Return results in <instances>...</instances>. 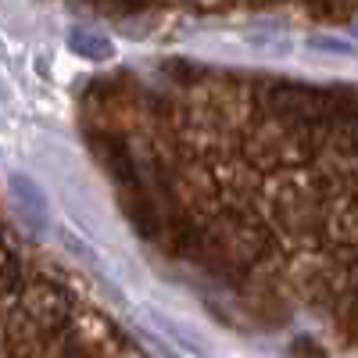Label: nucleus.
<instances>
[{
	"mask_svg": "<svg viewBox=\"0 0 358 358\" xmlns=\"http://www.w3.org/2000/svg\"><path fill=\"white\" fill-rule=\"evenodd\" d=\"M326 129L330 126H301V122H280V118H258L244 140L248 162L262 172L305 169L315 162L322 140H330Z\"/></svg>",
	"mask_w": 358,
	"mask_h": 358,
	"instance_id": "f257e3e1",
	"label": "nucleus"
},
{
	"mask_svg": "<svg viewBox=\"0 0 358 358\" xmlns=\"http://www.w3.org/2000/svg\"><path fill=\"white\" fill-rule=\"evenodd\" d=\"M194 251L219 268H248L268 251V229L255 215L229 208L197 233Z\"/></svg>",
	"mask_w": 358,
	"mask_h": 358,
	"instance_id": "f03ea898",
	"label": "nucleus"
},
{
	"mask_svg": "<svg viewBox=\"0 0 358 358\" xmlns=\"http://www.w3.org/2000/svg\"><path fill=\"white\" fill-rule=\"evenodd\" d=\"M262 118H280V122H301V126H330L344 111V101L330 90H315L301 83H265L258 90Z\"/></svg>",
	"mask_w": 358,
	"mask_h": 358,
	"instance_id": "7ed1b4c3",
	"label": "nucleus"
},
{
	"mask_svg": "<svg viewBox=\"0 0 358 358\" xmlns=\"http://www.w3.org/2000/svg\"><path fill=\"white\" fill-rule=\"evenodd\" d=\"M330 204H334V194L319 176L287 179V183L276 190L273 215H276V222L283 226L287 236H294V241H312V236H319L326 229Z\"/></svg>",
	"mask_w": 358,
	"mask_h": 358,
	"instance_id": "20e7f679",
	"label": "nucleus"
},
{
	"mask_svg": "<svg viewBox=\"0 0 358 358\" xmlns=\"http://www.w3.org/2000/svg\"><path fill=\"white\" fill-rule=\"evenodd\" d=\"M22 315L29 322H36L40 330H62L65 319H69V297L57 290L47 280H36L22 290Z\"/></svg>",
	"mask_w": 358,
	"mask_h": 358,
	"instance_id": "39448f33",
	"label": "nucleus"
},
{
	"mask_svg": "<svg viewBox=\"0 0 358 358\" xmlns=\"http://www.w3.org/2000/svg\"><path fill=\"white\" fill-rule=\"evenodd\" d=\"M322 236L334 251H358V194L334 197Z\"/></svg>",
	"mask_w": 358,
	"mask_h": 358,
	"instance_id": "423d86ee",
	"label": "nucleus"
},
{
	"mask_svg": "<svg viewBox=\"0 0 358 358\" xmlns=\"http://www.w3.org/2000/svg\"><path fill=\"white\" fill-rule=\"evenodd\" d=\"M11 204H15V212L22 215V222L33 229V233H40L47 226V201L36 190L33 179H25V176H15L11 179Z\"/></svg>",
	"mask_w": 358,
	"mask_h": 358,
	"instance_id": "0eeeda50",
	"label": "nucleus"
},
{
	"mask_svg": "<svg viewBox=\"0 0 358 358\" xmlns=\"http://www.w3.org/2000/svg\"><path fill=\"white\" fill-rule=\"evenodd\" d=\"M326 136H330V143L337 147V151L358 158V108H348L330 122V129H326Z\"/></svg>",
	"mask_w": 358,
	"mask_h": 358,
	"instance_id": "6e6552de",
	"label": "nucleus"
},
{
	"mask_svg": "<svg viewBox=\"0 0 358 358\" xmlns=\"http://www.w3.org/2000/svg\"><path fill=\"white\" fill-rule=\"evenodd\" d=\"M69 47L83 57H94V62H104V57L115 54L111 40L104 33H97V29H72L69 33Z\"/></svg>",
	"mask_w": 358,
	"mask_h": 358,
	"instance_id": "1a4fd4ad",
	"label": "nucleus"
},
{
	"mask_svg": "<svg viewBox=\"0 0 358 358\" xmlns=\"http://www.w3.org/2000/svg\"><path fill=\"white\" fill-rule=\"evenodd\" d=\"M0 265H4V297H8V305H11L15 294L25 290V280L18 273V258H15V248H11V236H8V244H4V258H0Z\"/></svg>",
	"mask_w": 358,
	"mask_h": 358,
	"instance_id": "9d476101",
	"label": "nucleus"
},
{
	"mask_svg": "<svg viewBox=\"0 0 358 358\" xmlns=\"http://www.w3.org/2000/svg\"><path fill=\"white\" fill-rule=\"evenodd\" d=\"M308 15L341 25V22H348V18L355 15V8H351V4H308Z\"/></svg>",
	"mask_w": 358,
	"mask_h": 358,
	"instance_id": "9b49d317",
	"label": "nucleus"
},
{
	"mask_svg": "<svg viewBox=\"0 0 358 358\" xmlns=\"http://www.w3.org/2000/svg\"><path fill=\"white\" fill-rule=\"evenodd\" d=\"M344 315H341V326H344V334L351 337V341H358V290H351V297L344 301V308H341Z\"/></svg>",
	"mask_w": 358,
	"mask_h": 358,
	"instance_id": "f8f14e48",
	"label": "nucleus"
}]
</instances>
